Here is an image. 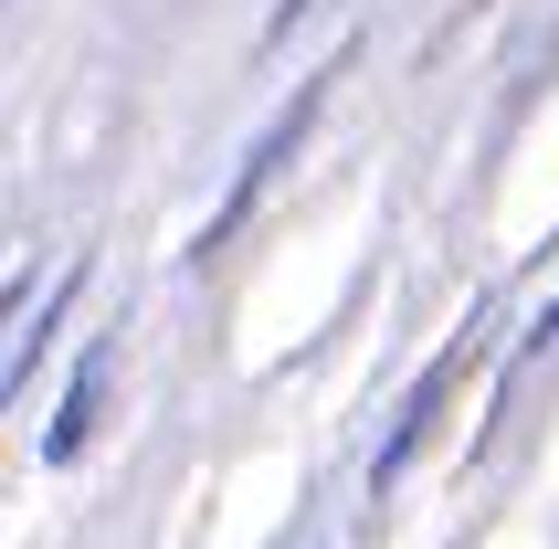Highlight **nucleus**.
<instances>
[{
    "mask_svg": "<svg viewBox=\"0 0 559 549\" xmlns=\"http://www.w3.org/2000/svg\"><path fill=\"white\" fill-rule=\"evenodd\" d=\"M317 95H328V74H317V85L296 95V106H285V117L264 127V138H253V159H243V180L222 190V212H212V233H201V254H212L222 233H233V222H243L253 201H264V180H275V170H285V149H296V138H307V127H317Z\"/></svg>",
    "mask_w": 559,
    "mask_h": 549,
    "instance_id": "nucleus-1",
    "label": "nucleus"
},
{
    "mask_svg": "<svg viewBox=\"0 0 559 549\" xmlns=\"http://www.w3.org/2000/svg\"><path fill=\"white\" fill-rule=\"evenodd\" d=\"M106 392H117V349H85L74 392H63V412H53V433H43V465H74V455H85V433H95V412H106Z\"/></svg>",
    "mask_w": 559,
    "mask_h": 549,
    "instance_id": "nucleus-2",
    "label": "nucleus"
},
{
    "mask_svg": "<svg viewBox=\"0 0 559 549\" xmlns=\"http://www.w3.org/2000/svg\"><path fill=\"white\" fill-rule=\"evenodd\" d=\"M296 11H307V0H275V32H296Z\"/></svg>",
    "mask_w": 559,
    "mask_h": 549,
    "instance_id": "nucleus-5",
    "label": "nucleus"
},
{
    "mask_svg": "<svg viewBox=\"0 0 559 549\" xmlns=\"http://www.w3.org/2000/svg\"><path fill=\"white\" fill-rule=\"evenodd\" d=\"M454 360H465V349H443V360L423 370V392H412V412H402V423H391V444H380V465H370L380 487H391V476H402V465H412V444H423V423H433V412H443V392H454Z\"/></svg>",
    "mask_w": 559,
    "mask_h": 549,
    "instance_id": "nucleus-3",
    "label": "nucleus"
},
{
    "mask_svg": "<svg viewBox=\"0 0 559 549\" xmlns=\"http://www.w3.org/2000/svg\"><path fill=\"white\" fill-rule=\"evenodd\" d=\"M549 338H559V306H549V317H538V328H528V349H549Z\"/></svg>",
    "mask_w": 559,
    "mask_h": 549,
    "instance_id": "nucleus-4",
    "label": "nucleus"
}]
</instances>
